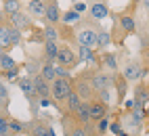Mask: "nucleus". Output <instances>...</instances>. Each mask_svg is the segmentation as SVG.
Here are the masks:
<instances>
[{
	"label": "nucleus",
	"mask_w": 149,
	"mask_h": 136,
	"mask_svg": "<svg viewBox=\"0 0 149 136\" xmlns=\"http://www.w3.org/2000/svg\"><path fill=\"white\" fill-rule=\"evenodd\" d=\"M141 4V0H130L128 6H124V11H118V13H111V42L113 46H124V40L130 34L136 32V6Z\"/></svg>",
	"instance_id": "obj_1"
},
{
	"label": "nucleus",
	"mask_w": 149,
	"mask_h": 136,
	"mask_svg": "<svg viewBox=\"0 0 149 136\" xmlns=\"http://www.w3.org/2000/svg\"><path fill=\"white\" fill-rule=\"evenodd\" d=\"M4 21H6V15H4V13H2V8H0V25H2V23H4Z\"/></svg>",
	"instance_id": "obj_34"
},
{
	"label": "nucleus",
	"mask_w": 149,
	"mask_h": 136,
	"mask_svg": "<svg viewBox=\"0 0 149 136\" xmlns=\"http://www.w3.org/2000/svg\"><path fill=\"white\" fill-rule=\"evenodd\" d=\"M72 90H74L72 77H57V80L51 84V101H53V107H57L59 103H63Z\"/></svg>",
	"instance_id": "obj_4"
},
{
	"label": "nucleus",
	"mask_w": 149,
	"mask_h": 136,
	"mask_svg": "<svg viewBox=\"0 0 149 136\" xmlns=\"http://www.w3.org/2000/svg\"><path fill=\"white\" fill-rule=\"evenodd\" d=\"M113 90L118 96V103L126 101V94H128V77L122 71H116L113 73Z\"/></svg>",
	"instance_id": "obj_14"
},
{
	"label": "nucleus",
	"mask_w": 149,
	"mask_h": 136,
	"mask_svg": "<svg viewBox=\"0 0 149 136\" xmlns=\"http://www.w3.org/2000/svg\"><path fill=\"white\" fill-rule=\"evenodd\" d=\"M80 103H82L80 94H78L76 90H72V92L67 94V99H65L63 103H59L55 109L59 111V115H69V113H76V109L80 107Z\"/></svg>",
	"instance_id": "obj_9"
},
{
	"label": "nucleus",
	"mask_w": 149,
	"mask_h": 136,
	"mask_svg": "<svg viewBox=\"0 0 149 136\" xmlns=\"http://www.w3.org/2000/svg\"><path fill=\"white\" fill-rule=\"evenodd\" d=\"M120 71L128 77V82H141L145 77V73H147V67L141 61H136V59H128Z\"/></svg>",
	"instance_id": "obj_7"
},
{
	"label": "nucleus",
	"mask_w": 149,
	"mask_h": 136,
	"mask_svg": "<svg viewBox=\"0 0 149 136\" xmlns=\"http://www.w3.org/2000/svg\"><path fill=\"white\" fill-rule=\"evenodd\" d=\"M88 109H91V122H95V124L99 119L107 117V115H111V107H109L107 103H103V101H99V99L88 103Z\"/></svg>",
	"instance_id": "obj_11"
},
{
	"label": "nucleus",
	"mask_w": 149,
	"mask_h": 136,
	"mask_svg": "<svg viewBox=\"0 0 149 136\" xmlns=\"http://www.w3.org/2000/svg\"><path fill=\"white\" fill-rule=\"evenodd\" d=\"M101 21L93 19L91 15H84L80 23L74 25V32H76V42L82 44V46H91L95 48L97 46V36H99V30H101Z\"/></svg>",
	"instance_id": "obj_2"
},
{
	"label": "nucleus",
	"mask_w": 149,
	"mask_h": 136,
	"mask_svg": "<svg viewBox=\"0 0 149 136\" xmlns=\"http://www.w3.org/2000/svg\"><path fill=\"white\" fill-rule=\"evenodd\" d=\"M8 136H11V134H8ZM15 136H29V134H27V132H25V134H15Z\"/></svg>",
	"instance_id": "obj_37"
},
{
	"label": "nucleus",
	"mask_w": 149,
	"mask_h": 136,
	"mask_svg": "<svg viewBox=\"0 0 149 136\" xmlns=\"http://www.w3.org/2000/svg\"><path fill=\"white\" fill-rule=\"evenodd\" d=\"M25 11L32 15L36 21H44V13H46V0H27L25 2Z\"/></svg>",
	"instance_id": "obj_15"
},
{
	"label": "nucleus",
	"mask_w": 149,
	"mask_h": 136,
	"mask_svg": "<svg viewBox=\"0 0 149 136\" xmlns=\"http://www.w3.org/2000/svg\"><path fill=\"white\" fill-rule=\"evenodd\" d=\"M8 117H11V113H8L6 109L0 111V136L8 134Z\"/></svg>",
	"instance_id": "obj_30"
},
{
	"label": "nucleus",
	"mask_w": 149,
	"mask_h": 136,
	"mask_svg": "<svg viewBox=\"0 0 149 136\" xmlns=\"http://www.w3.org/2000/svg\"><path fill=\"white\" fill-rule=\"evenodd\" d=\"M111 8L107 6L105 0H93L91 4H88V15H91L93 19H97V21H103V19L111 17Z\"/></svg>",
	"instance_id": "obj_10"
},
{
	"label": "nucleus",
	"mask_w": 149,
	"mask_h": 136,
	"mask_svg": "<svg viewBox=\"0 0 149 136\" xmlns=\"http://www.w3.org/2000/svg\"><path fill=\"white\" fill-rule=\"evenodd\" d=\"M91 80L95 90H107V88H113V73L103 69V67H91Z\"/></svg>",
	"instance_id": "obj_6"
},
{
	"label": "nucleus",
	"mask_w": 149,
	"mask_h": 136,
	"mask_svg": "<svg viewBox=\"0 0 149 136\" xmlns=\"http://www.w3.org/2000/svg\"><path fill=\"white\" fill-rule=\"evenodd\" d=\"M76 117L78 119H80L82 124H88V122H91V109H88V103L86 101H82L80 103V107H78V109H76Z\"/></svg>",
	"instance_id": "obj_27"
},
{
	"label": "nucleus",
	"mask_w": 149,
	"mask_h": 136,
	"mask_svg": "<svg viewBox=\"0 0 149 136\" xmlns=\"http://www.w3.org/2000/svg\"><path fill=\"white\" fill-rule=\"evenodd\" d=\"M72 84H74V90L80 94V99L91 103L97 99V90L93 86V80H91V67H84V69L76 71L74 77H72Z\"/></svg>",
	"instance_id": "obj_3"
},
{
	"label": "nucleus",
	"mask_w": 149,
	"mask_h": 136,
	"mask_svg": "<svg viewBox=\"0 0 149 136\" xmlns=\"http://www.w3.org/2000/svg\"><path fill=\"white\" fill-rule=\"evenodd\" d=\"M55 65H57L55 61H44V63H42V69H40V73H42L51 84L57 80V69H55Z\"/></svg>",
	"instance_id": "obj_24"
},
{
	"label": "nucleus",
	"mask_w": 149,
	"mask_h": 136,
	"mask_svg": "<svg viewBox=\"0 0 149 136\" xmlns=\"http://www.w3.org/2000/svg\"><path fill=\"white\" fill-rule=\"evenodd\" d=\"M32 82H34V90L38 94V99H51V82L42 73L32 75Z\"/></svg>",
	"instance_id": "obj_13"
},
{
	"label": "nucleus",
	"mask_w": 149,
	"mask_h": 136,
	"mask_svg": "<svg viewBox=\"0 0 149 136\" xmlns=\"http://www.w3.org/2000/svg\"><path fill=\"white\" fill-rule=\"evenodd\" d=\"M63 136H65V134H63Z\"/></svg>",
	"instance_id": "obj_41"
},
{
	"label": "nucleus",
	"mask_w": 149,
	"mask_h": 136,
	"mask_svg": "<svg viewBox=\"0 0 149 136\" xmlns=\"http://www.w3.org/2000/svg\"><path fill=\"white\" fill-rule=\"evenodd\" d=\"M61 17H63V11H61V6H59V0H46V13H44L42 23L59 25L61 23Z\"/></svg>",
	"instance_id": "obj_12"
},
{
	"label": "nucleus",
	"mask_w": 149,
	"mask_h": 136,
	"mask_svg": "<svg viewBox=\"0 0 149 136\" xmlns=\"http://www.w3.org/2000/svg\"><path fill=\"white\" fill-rule=\"evenodd\" d=\"M97 99H99V101H103V103H107L109 107H111V105H113V88L99 90V92H97Z\"/></svg>",
	"instance_id": "obj_31"
},
{
	"label": "nucleus",
	"mask_w": 149,
	"mask_h": 136,
	"mask_svg": "<svg viewBox=\"0 0 149 136\" xmlns=\"http://www.w3.org/2000/svg\"><path fill=\"white\" fill-rule=\"evenodd\" d=\"M4 136H8V134H4Z\"/></svg>",
	"instance_id": "obj_40"
},
{
	"label": "nucleus",
	"mask_w": 149,
	"mask_h": 136,
	"mask_svg": "<svg viewBox=\"0 0 149 136\" xmlns=\"http://www.w3.org/2000/svg\"><path fill=\"white\" fill-rule=\"evenodd\" d=\"M134 103H139V105H147L149 103V86H147V82H139L136 86H134Z\"/></svg>",
	"instance_id": "obj_18"
},
{
	"label": "nucleus",
	"mask_w": 149,
	"mask_h": 136,
	"mask_svg": "<svg viewBox=\"0 0 149 136\" xmlns=\"http://www.w3.org/2000/svg\"><path fill=\"white\" fill-rule=\"evenodd\" d=\"M147 86H149V77H147Z\"/></svg>",
	"instance_id": "obj_38"
},
{
	"label": "nucleus",
	"mask_w": 149,
	"mask_h": 136,
	"mask_svg": "<svg viewBox=\"0 0 149 136\" xmlns=\"http://www.w3.org/2000/svg\"><path fill=\"white\" fill-rule=\"evenodd\" d=\"M19 11H23V2L21 0H2V13L6 17H11Z\"/></svg>",
	"instance_id": "obj_21"
},
{
	"label": "nucleus",
	"mask_w": 149,
	"mask_h": 136,
	"mask_svg": "<svg viewBox=\"0 0 149 136\" xmlns=\"http://www.w3.org/2000/svg\"><path fill=\"white\" fill-rule=\"evenodd\" d=\"M19 63L13 59L8 52H4V50H0V71H6V69H13V67H17Z\"/></svg>",
	"instance_id": "obj_25"
},
{
	"label": "nucleus",
	"mask_w": 149,
	"mask_h": 136,
	"mask_svg": "<svg viewBox=\"0 0 149 136\" xmlns=\"http://www.w3.org/2000/svg\"><path fill=\"white\" fill-rule=\"evenodd\" d=\"M42 30H44L46 40H59V27H57V25H53V23H44Z\"/></svg>",
	"instance_id": "obj_29"
},
{
	"label": "nucleus",
	"mask_w": 149,
	"mask_h": 136,
	"mask_svg": "<svg viewBox=\"0 0 149 136\" xmlns=\"http://www.w3.org/2000/svg\"><path fill=\"white\" fill-rule=\"evenodd\" d=\"M6 19L17 27V30H21L23 34L32 32L34 27H36V19L29 15L27 11H19V13H15V15H11V17H6Z\"/></svg>",
	"instance_id": "obj_8"
},
{
	"label": "nucleus",
	"mask_w": 149,
	"mask_h": 136,
	"mask_svg": "<svg viewBox=\"0 0 149 136\" xmlns=\"http://www.w3.org/2000/svg\"><path fill=\"white\" fill-rule=\"evenodd\" d=\"M143 6H145L147 11H149V0H143Z\"/></svg>",
	"instance_id": "obj_36"
},
{
	"label": "nucleus",
	"mask_w": 149,
	"mask_h": 136,
	"mask_svg": "<svg viewBox=\"0 0 149 136\" xmlns=\"http://www.w3.org/2000/svg\"><path fill=\"white\" fill-rule=\"evenodd\" d=\"M82 13H78L76 8L72 6V8H67V11L63 13V17H61V23H67V25H76V23H80L82 21Z\"/></svg>",
	"instance_id": "obj_22"
},
{
	"label": "nucleus",
	"mask_w": 149,
	"mask_h": 136,
	"mask_svg": "<svg viewBox=\"0 0 149 136\" xmlns=\"http://www.w3.org/2000/svg\"><path fill=\"white\" fill-rule=\"evenodd\" d=\"M109 46H113V42H111V32L109 30H105V27H101L99 30V36H97V50L99 52H107V48Z\"/></svg>",
	"instance_id": "obj_17"
},
{
	"label": "nucleus",
	"mask_w": 149,
	"mask_h": 136,
	"mask_svg": "<svg viewBox=\"0 0 149 136\" xmlns=\"http://www.w3.org/2000/svg\"><path fill=\"white\" fill-rule=\"evenodd\" d=\"M118 136H132V134H130V132H128V130H122V132H120V134H118Z\"/></svg>",
	"instance_id": "obj_35"
},
{
	"label": "nucleus",
	"mask_w": 149,
	"mask_h": 136,
	"mask_svg": "<svg viewBox=\"0 0 149 136\" xmlns=\"http://www.w3.org/2000/svg\"><path fill=\"white\" fill-rule=\"evenodd\" d=\"M15 44H13V38H11V32H8V21H4L2 25H0V50H13Z\"/></svg>",
	"instance_id": "obj_16"
},
{
	"label": "nucleus",
	"mask_w": 149,
	"mask_h": 136,
	"mask_svg": "<svg viewBox=\"0 0 149 136\" xmlns=\"http://www.w3.org/2000/svg\"><path fill=\"white\" fill-rule=\"evenodd\" d=\"M72 6L76 8V11H78V13H82V15H84V13L88 11V4L84 2V0H76V2H72Z\"/></svg>",
	"instance_id": "obj_32"
},
{
	"label": "nucleus",
	"mask_w": 149,
	"mask_h": 136,
	"mask_svg": "<svg viewBox=\"0 0 149 136\" xmlns=\"http://www.w3.org/2000/svg\"><path fill=\"white\" fill-rule=\"evenodd\" d=\"M109 124H111V115H107V117L99 119V122L95 124L97 134H99V136H107V134H109Z\"/></svg>",
	"instance_id": "obj_28"
},
{
	"label": "nucleus",
	"mask_w": 149,
	"mask_h": 136,
	"mask_svg": "<svg viewBox=\"0 0 149 136\" xmlns=\"http://www.w3.org/2000/svg\"><path fill=\"white\" fill-rule=\"evenodd\" d=\"M0 105L8 109V105H11V92H8V86H6V80L0 77Z\"/></svg>",
	"instance_id": "obj_26"
},
{
	"label": "nucleus",
	"mask_w": 149,
	"mask_h": 136,
	"mask_svg": "<svg viewBox=\"0 0 149 136\" xmlns=\"http://www.w3.org/2000/svg\"><path fill=\"white\" fill-rule=\"evenodd\" d=\"M72 2H76V0H72Z\"/></svg>",
	"instance_id": "obj_39"
},
{
	"label": "nucleus",
	"mask_w": 149,
	"mask_h": 136,
	"mask_svg": "<svg viewBox=\"0 0 149 136\" xmlns=\"http://www.w3.org/2000/svg\"><path fill=\"white\" fill-rule=\"evenodd\" d=\"M59 46H61V42H59V40H46V42L42 44V52H44V57H46V61H55V63H57Z\"/></svg>",
	"instance_id": "obj_19"
},
{
	"label": "nucleus",
	"mask_w": 149,
	"mask_h": 136,
	"mask_svg": "<svg viewBox=\"0 0 149 136\" xmlns=\"http://www.w3.org/2000/svg\"><path fill=\"white\" fill-rule=\"evenodd\" d=\"M101 57H103V69L111 71V73L120 71V63H118V59H116V52L107 50V52H101Z\"/></svg>",
	"instance_id": "obj_20"
},
{
	"label": "nucleus",
	"mask_w": 149,
	"mask_h": 136,
	"mask_svg": "<svg viewBox=\"0 0 149 136\" xmlns=\"http://www.w3.org/2000/svg\"><path fill=\"white\" fill-rule=\"evenodd\" d=\"M27 130H25V122H21V119H17V117H8V134L11 136H15V134H25Z\"/></svg>",
	"instance_id": "obj_23"
},
{
	"label": "nucleus",
	"mask_w": 149,
	"mask_h": 136,
	"mask_svg": "<svg viewBox=\"0 0 149 136\" xmlns=\"http://www.w3.org/2000/svg\"><path fill=\"white\" fill-rule=\"evenodd\" d=\"M145 124L149 126V103L145 105Z\"/></svg>",
	"instance_id": "obj_33"
},
{
	"label": "nucleus",
	"mask_w": 149,
	"mask_h": 136,
	"mask_svg": "<svg viewBox=\"0 0 149 136\" xmlns=\"http://www.w3.org/2000/svg\"><path fill=\"white\" fill-rule=\"evenodd\" d=\"M57 63L67 67V69H76V67L80 65V57H78L76 48L72 44L61 42V46H59V55H57Z\"/></svg>",
	"instance_id": "obj_5"
}]
</instances>
